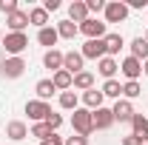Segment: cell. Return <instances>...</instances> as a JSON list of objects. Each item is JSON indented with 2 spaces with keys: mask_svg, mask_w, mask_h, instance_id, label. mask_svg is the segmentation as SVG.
Masks as SVG:
<instances>
[{
  "mask_svg": "<svg viewBox=\"0 0 148 145\" xmlns=\"http://www.w3.org/2000/svg\"><path fill=\"white\" fill-rule=\"evenodd\" d=\"M57 40H60V34H57L54 26H46V29H40V31H37V43H40V46H49V49H54Z\"/></svg>",
  "mask_w": 148,
  "mask_h": 145,
  "instance_id": "obj_16",
  "label": "cell"
},
{
  "mask_svg": "<svg viewBox=\"0 0 148 145\" xmlns=\"http://www.w3.org/2000/svg\"><path fill=\"white\" fill-rule=\"evenodd\" d=\"M103 91H97V88H88V91H83V103H86V108L88 111H97V108H103Z\"/></svg>",
  "mask_w": 148,
  "mask_h": 145,
  "instance_id": "obj_15",
  "label": "cell"
},
{
  "mask_svg": "<svg viewBox=\"0 0 148 145\" xmlns=\"http://www.w3.org/2000/svg\"><path fill=\"white\" fill-rule=\"evenodd\" d=\"M120 71L128 77V83H137V77L143 74V63H140L137 57H125V60H123V66H120Z\"/></svg>",
  "mask_w": 148,
  "mask_h": 145,
  "instance_id": "obj_10",
  "label": "cell"
},
{
  "mask_svg": "<svg viewBox=\"0 0 148 145\" xmlns=\"http://www.w3.org/2000/svg\"><path fill=\"white\" fill-rule=\"evenodd\" d=\"M106 57H114V54H120V49L125 46V40H123V34H106Z\"/></svg>",
  "mask_w": 148,
  "mask_h": 145,
  "instance_id": "obj_20",
  "label": "cell"
},
{
  "mask_svg": "<svg viewBox=\"0 0 148 145\" xmlns=\"http://www.w3.org/2000/svg\"><path fill=\"white\" fill-rule=\"evenodd\" d=\"M26 114H29V120H34V122H46V117L51 114V105L43 103V100H29V103H26Z\"/></svg>",
  "mask_w": 148,
  "mask_h": 145,
  "instance_id": "obj_4",
  "label": "cell"
},
{
  "mask_svg": "<svg viewBox=\"0 0 148 145\" xmlns=\"http://www.w3.org/2000/svg\"><path fill=\"white\" fill-rule=\"evenodd\" d=\"M51 83H54V88L57 91H71V85H74V77L66 68H60V71H54V77H51Z\"/></svg>",
  "mask_w": 148,
  "mask_h": 145,
  "instance_id": "obj_18",
  "label": "cell"
},
{
  "mask_svg": "<svg viewBox=\"0 0 148 145\" xmlns=\"http://www.w3.org/2000/svg\"><path fill=\"white\" fill-rule=\"evenodd\" d=\"M43 9H46V12H57V9H60V0H46Z\"/></svg>",
  "mask_w": 148,
  "mask_h": 145,
  "instance_id": "obj_38",
  "label": "cell"
},
{
  "mask_svg": "<svg viewBox=\"0 0 148 145\" xmlns=\"http://www.w3.org/2000/svg\"><path fill=\"white\" fill-rule=\"evenodd\" d=\"M0 12L9 17V14H14L17 12V0H0Z\"/></svg>",
  "mask_w": 148,
  "mask_h": 145,
  "instance_id": "obj_31",
  "label": "cell"
},
{
  "mask_svg": "<svg viewBox=\"0 0 148 145\" xmlns=\"http://www.w3.org/2000/svg\"><path fill=\"white\" fill-rule=\"evenodd\" d=\"M51 134H54V131L46 125V122H34V128H32V137H37L40 142H43V140H49Z\"/></svg>",
  "mask_w": 148,
  "mask_h": 145,
  "instance_id": "obj_29",
  "label": "cell"
},
{
  "mask_svg": "<svg viewBox=\"0 0 148 145\" xmlns=\"http://www.w3.org/2000/svg\"><path fill=\"white\" fill-rule=\"evenodd\" d=\"M71 128H74V134L77 137H88L94 131V117H91V111L88 108H77L71 114Z\"/></svg>",
  "mask_w": 148,
  "mask_h": 145,
  "instance_id": "obj_1",
  "label": "cell"
},
{
  "mask_svg": "<svg viewBox=\"0 0 148 145\" xmlns=\"http://www.w3.org/2000/svg\"><path fill=\"white\" fill-rule=\"evenodd\" d=\"M131 128H134V134L137 137H143L148 142V120L143 117V114H134V120H131Z\"/></svg>",
  "mask_w": 148,
  "mask_h": 145,
  "instance_id": "obj_25",
  "label": "cell"
},
{
  "mask_svg": "<svg viewBox=\"0 0 148 145\" xmlns=\"http://www.w3.org/2000/svg\"><path fill=\"white\" fill-rule=\"evenodd\" d=\"M0 43H3V31H0Z\"/></svg>",
  "mask_w": 148,
  "mask_h": 145,
  "instance_id": "obj_40",
  "label": "cell"
},
{
  "mask_svg": "<svg viewBox=\"0 0 148 145\" xmlns=\"http://www.w3.org/2000/svg\"><path fill=\"white\" fill-rule=\"evenodd\" d=\"M91 117H94V131H108L114 125L111 108H97V111H91Z\"/></svg>",
  "mask_w": 148,
  "mask_h": 145,
  "instance_id": "obj_9",
  "label": "cell"
},
{
  "mask_svg": "<svg viewBox=\"0 0 148 145\" xmlns=\"http://www.w3.org/2000/svg\"><path fill=\"white\" fill-rule=\"evenodd\" d=\"M40 145H66V140H63V137H57V131H54V134H51L49 140H43Z\"/></svg>",
  "mask_w": 148,
  "mask_h": 145,
  "instance_id": "obj_35",
  "label": "cell"
},
{
  "mask_svg": "<svg viewBox=\"0 0 148 145\" xmlns=\"http://www.w3.org/2000/svg\"><path fill=\"white\" fill-rule=\"evenodd\" d=\"M66 145H88V140H86V137H69Z\"/></svg>",
  "mask_w": 148,
  "mask_h": 145,
  "instance_id": "obj_37",
  "label": "cell"
},
{
  "mask_svg": "<svg viewBox=\"0 0 148 145\" xmlns=\"http://www.w3.org/2000/svg\"><path fill=\"white\" fill-rule=\"evenodd\" d=\"M6 26H9L14 34H20V31L29 26V12H20V9H17L14 14H9V17H6Z\"/></svg>",
  "mask_w": 148,
  "mask_h": 145,
  "instance_id": "obj_13",
  "label": "cell"
},
{
  "mask_svg": "<svg viewBox=\"0 0 148 145\" xmlns=\"http://www.w3.org/2000/svg\"><path fill=\"white\" fill-rule=\"evenodd\" d=\"M123 94H125V100H134V97L143 94V88H140V83H125L123 85Z\"/></svg>",
  "mask_w": 148,
  "mask_h": 145,
  "instance_id": "obj_30",
  "label": "cell"
},
{
  "mask_svg": "<svg viewBox=\"0 0 148 145\" xmlns=\"http://www.w3.org/2000/svg\"><path fill=\"white\" fill-rule=\"evenodd\" d=\"M114 114V122L120 120V122H131L134 120V105H131V100H117V105L111 108Z\"/></svg>",
  "mask_w": 148,
  "mask_h": 145,
  "instance_id": "obj_8",
  "label": "cell"
},
{
  "mask_svg": "<svg viewBox=\"0 0 148 145\" xmlns=\"http://www.w3.org/2000/svg\"><path fill=\"white\" fill-rule=\"evenodd\" d=\"M80 54H83V60H103L106 57V43L103 40H86Z\"/></svg>",
  "mask_w": 148,
  "mask_h": 145,
  "instance_id": "obj_7",
  "label": "cell"
},
{
  "mask_svg": "<svg viewBox=\"0 0 148 145\" xmlns=\"http://www.w3.org/2000/svg\"><path fill=\"white\" fill-rule=\"evenodd\" d=\"M3 46H6V51H9L12 57H20L23 51H26V46H29V37L23 34V31H20V34L9 31V34L3 37Z\"/></svg>",
  "mask_w": 148,
  "mask_h": 145,
  "instance_id": "obj_3",
  "label": "cell"
},
{
  "mask_svg": "<svg viewBox=\"0 0 148 145\" xmlns=\"http://www.w3.org/2000/svg\"><path fill=\"white\" fill-rule=\"evenodd\" d=\"M77 31H80V26L71 23V20H60V23H57V34L63 37V40H74Z\"/></svg>",
  "mask_w": 148,
  "mask_h": 145,
  "instance_id": "obj_22",
  "label": "cell"
},
{
  "mask_svg": "<svg viewBox=\"0 0 148 145\" xmlns=\"http://www.w3.org/2000/svg\"><path fill=\"white\" fill-rule=\"evenodd\" d=\"M46 125L51 128V131H57V128L63 125V117H60V114H54V111H51V114L46 117Z\"/></svg>",
  "mask_w": 148,
  "mask_h": 145,
  "instance_id": "obj_32",
  "label": "cell"
},
{
  "mask_svg": "<svg viewBox=\"0 0 148 145\" xmlns=\"http://www.w3.org/2000/svg\"><path fill=\"white\" fill-rule=\"evenodd\" d=\"M86 6H88V12H106V3L103 0H86Z\"/></svg>",
  "mask_w": 148,
  "mask_h": 145,
  "instance_id": "obj_34",
  "label": "cell"
},
{
  "mask_svg": "<svg viewBox=\"0 0 148 145\" xmlns=\"http://www.w3.org/2000/svg\"><path fill=\"white\" fill-rule=\"evenodd\" d=\"M23 71H26L23 57H6V60L0 63V74H3L6 80H17V77H23Z\"/></svg>",
  "mask_w": 148,
  "mask_h": 145,
  "instance_id": "obj_2",
  "label": "cell"
},
{
  "mask_svg": "<svg viewBox=\"0 0 148 145\" xmlns=\"http://www.w3.org/2000/svg\"><path fill=\"white\" fill-rule=\"evenodd\" d=\"M131 57H137L140 63H143V60H148V40H145V37L131 40Z\"/></svg>",
  "mask_w": 148,
  "mask_h": 145,
  "instance_id": "obj_23",
  "label": "cell"
},
{
  "mask_svg": "<svg viewBox=\"0 0 148 145\" xmlns=\"http://www.w3.org/2000/svg\"><path fill=\"white\" fill-rule=\"evenodd\" d=\"M145 40H148V31H145Z\"/></svg>",
  "mask_w": 148,
  "mask_h": 145,
  "instance_id": "obj_41",
  "label": "cell"
},
{
  "mask_svg": "<svg viewBox=\"0 0 148 145\" xmlns=\"http://www.w3.org/2000/svg\"><path fill=\"white\" fill-rule=\"evenodd\" d=\"M143 71H145V74H148V60H145V63H143Z\"/></svg>",
  "mask_w": 148,
  "mask_h": 145,
  "instance_id": "obj_39",
  "label": "cell"
},
{
  "mask_svg": "<svg viewBox=\"0 0 148 145\" xmlns=\"http://www.w3.org/2000/svg\"><path fill=\"white\" fill-rule=\"evenodd\" d=\"M80 31L88 37V40H106V23L88 17L86 23H80Z\"/></svg>",
  "mask_w": 148,
  "mask_h": 145,
  "instance_id": "obj_6",
  "label": "cell"
},
{
  "mask_svg": "<svg viewBox=\"0 0 148 145\" xmlns=\"http://www.w3.org/2000/svg\"><path fill=\"white\" fill-rule=\"evenodd\" d=\"M60 105L69 111H77V91H63L60 94Z\"/></svg>",
  "mask_w": 148,
  "mask_h": 145,
  "instance_id": "obj_28",
  "label": "cell"
},
{
  "mask_svg": "<svg viewBox=\"0 0 148 145\" xmlns=\"http://www.w3.org/2000/svg\"><path fill=\"white\" fill-rule=\"evenodd\" d=\"M120 94H123V85H120L117 80H106V85H103V97H114V100H120Z\"/></svg>",
  "mask_w": 148,
  "mask_h": 145,
  "instance_id": "obj_27",
  "label": "cell"
},
{
  "mask_svg": "<svg viewBox=\"0 0 148 145\" xmlns=\"http://www.w3.org/2000/svg\"><path fill=\"white\" fill-rule=\"evenodd\" d=\"M117 68H120V63H117L114 57H103V60H97V71L103 74L106 80H114V74H117Z\"/></svg>",
  "mask_w": 148,
  "mask_h": 145,
  "instance_id": "obj_17",
  "label": "cell"
},
{
  "mask_svg": "<svg viewBox=\"0 0 148 145\" xmlns=\"http://www.w3.org/2000/svg\"><path fill=\"white\" fill-rule=\"evenodd\" d=\"M128 9H148V0H128Z\"/></svg>",
  "mask_w": 148,
  "mask_h": 145,
  "instance_id": "obj_36",
  "label": "cell"
},
{
  "mask_svg": "<svg viewBox=\"0 0 148 145\" xmlns=\"http://www.w3.org/2000/svg\"><path fill=\"white\" fill-rule=\"evenodd\" d=\"M69 20H71V23H86V20H88V6H86V0H74L71 6H69Z\"/></svg>",
  "mask_w": 148,
  "mask_h": 145,
  "instance_id": "obj_12",
  "label": "cell"
},
{
  "mask_svg": "<svg viewBox=\"0 0 148 145\" xmlns=\"http://www.w3.org/2000/svg\"><path fill=\"white\" fill-rule=\"evenodd\" d=\"M34 91H37V97H40V100L46 103V100H49V97H51L57 88H54V83H51V80H40V83L34 85Z\"/></svg>",
  "mask_w": 148,
  "mask_h": 145,
  "instance_id": "obj_26",
  "label": "cell"
},
{
  "mask_svg": "<svg viewBox=\"0 0 148 145\" xmlns=\"http://www.w3.org/2000/svg\"><path fill=\"white\" fill-rule=\"evenodd\" d=\"M120 145H145V140H143V137H137V134H128V137H123V140H120Z\"/></svg>",
  "mask_w": 148,
  "mask_h": 145,
  "instance_id": "obj_33",
  "label": "cell"
},
{
  "mask_svg": "<svg viewBox=\"0 0 148 145\" xmlns=\"http://www.w3.org/2000/svg\"><path fill=\"white\" fill-rule=\"evenodd\" d=\"M63 68L71 74V77L80 74L83 71V54H80V51H66V54H63Z\"/></svg>",
  "mask_w": 148,
  "mask_h": 145,
  "instance_id": "obj_11",
  "label": "cell"
},
{
  "mask_svg": "<svg viewBox=\"0 0 148 145\" xmlns=\"http://www.w3.org/2000/svg\"><path fill=\"white\" fill-rule=\"evenodd\" d=\"M125 17H128V6L125 3H120V0L106 3V26L108 23H123Z\"/></svg>",
  "mask_w": 148,
  "mask_h": 145,
  "instance_id": "obj_5",
  "label": "cell"
},
{
  "mask_svg": "<svg viewBox=\"0 0 148 145\" xmlns=\"http://www.w3.org/2000/svg\"><path fill=\"white\" fill-rule=\"evenodd\" d=\"M29 23L37 26V29H46V26H49V12H46L43 6H34V9L29 12Z\"/></svg>",
  "mask_w": 148,
  "mask_h": 145,
  "instance_id": "obj_21",
  "label": "cell"
},
{
  "mask_svg": "<svg viewBox=\"0 0 148 145\" xmlns=\"http://www.w3.org/2000/svg\"><path fill=\"white\" fill-rule=\"evenodd\" d=\"M6 137H9V140H14V142L26 140V137H29V128H26V122H20V120H12V122L6 125Z\"/></svg>",
  "mask_w": 148,
  "mask_h": 145,
  "instance_id": "obj_14",
  "label": "cell"
},
{
  "mask_svg": "<svg viewBox=\"0 0 148 145\" xmlns=\"http://www.w3.org/2000/svg\"><path fill=\"white\" fill-rule=\"evenodd\" d=\"M71 88H80V91L94 88V74H91V71H80V74H74V85H71Z\"/></svg>",
  "mask_w": 148,
  "mask_h": 145,
  "instance_id": "obj_24",
  "label": "cell"
},
{
  "mask_svg": "<svg viewBox=\"0 0 148 145\" xmlns=\"http://www.w3.org/2000/svg\"><path fill=\"white\" fill-rule=\"evenodd\" d=\"M43 66H46V68H51V71H60V68H63V51L49 49V51L43 54Z\"/></svg>",
  "mask_w": 148,
  "mask_h": 145,
  "instance_id": "obj_19",
  "label": "cell"
}]
</instances>
